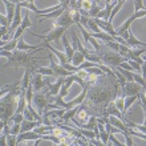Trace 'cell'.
<instances>
[{"label":"cell","mask_w":146,"mask_h":146,"mask_svg":"<svg viewBox=\"0 0 146 146\" xmlns=\"http://www.w3.org/2000/svg\"><path fill=\"white\" fill-rule=\"evenodd\" d=\"M66 29L68 28H64V27H57V28H52V29H49V31H44L46 32V35H37V33H35V32H31L33 36H36V37H40L42 38L45 42H50V41H54L56 44H58V41H60V38L62 37V35L66 32Z\"/></svg>","instance_id":"5b68a950"},{"label":"cell","mask_w":146,"mask_h":146,"mask_svg":"<svg viewBox=\"0 0 146 146\" xmlns=\"http://www.w3.org/2000/svg\"><path fill=\"white\" fill-rule=\"evenodd\" d=\"M101 9H102V8H101L100 5L96 3V1H93V7L89 9V15H90V17H97Z\"/></svg>","instance_id":"484cf974"},{"label":"cell","mask_w":146,"mask_h":146,"mask_svg":"<svg viewBox=\"0 0 146 146\" xmlns=\"http://www.w3.org/2000/svg\"><path fill=\"white\" fill-rule=\"evenodd\" d=\"M126 45L130 46V48H135V46H138V45L145 46L146 48V42H142L141 40H138V38L134 36V33L131 32V29H130V32H129V38L126 40Z\"/></svg>","instance_id":"9a60e30c"},{"label":"cell","mask_w":146,"mask_h":146,"mask_svg":"<svg viewBox=\"0 0 146 146\" xmlns=\"http://www.w3.org/2000/svg\"><path fill=\"white\" fill-rule=\"evenodd\" d=\"M17 42H19V38H11L9 41L5 44V45L0 46V49H4V50H15L17 48Z\"/></svg>","instance_id":"7402d4cb"},{"label":"cell","mask_w":146,"mask_h":146,"mask_svg":"<svg viewBox=\"0 0 146 146\" xmlns=\"http://www.w3.org/2000/svg\"><path fill=\"white\" fill-rule=\"evenodd\" d=\"M0 24H1V25H5V27H8V28H11V24L8 21L7 15H4V13H1V16H0Z\"/></svg>","instance_id":"836d02e7"},{"label":"cell","mask_w":146,"mask_h":146,"mask_svg":"<svg viewBox=\"0 0 146 146\" xmlns=\"http://www.w3.org/2000/svg\"><path fill=\"white\" fill-rule=\"evenodd\" d=\"M15 145H17V135L9 133L7 135V146H15Z\"/></svg>","instance_id":"f1b7e54d"},{"label":"cell","mask_w":146,"mask_h":146,"mask_svg":"<svg viewBox=\"0 0 146 146\" xmlns=\"http://www.w3.org/2000/svg\"><path fill=\"white\" fill-rule=\"evenodd\" d=\"M97 54L100 56L101 61L104 62L105 65H108L109 68H111V69H114L115 66H118L121 62L127 61L126 57H123L118 52H114V50H111V49L108 50V52H101V49H100L97 52Z\"/></svg>","instance_id":"277c9868"},{"label":"cell","mask_w":146,"mask_h":146,"mask_svg":"<svg viewBox=\"0 0 146 146\" xmlns=\"http://www.w3.org/2000/svg\"><path fill=\"white\" fill-rule=\"evenodd\" d=\"M88 31L90 32H101V28L97 25V23L94 21V19L93 17H89L88 20V28H86Z\"/></svg>","instance_id":"cb8c5ba5"},{"label":"cell","mask_w":146,"mask_h":146,"mask_svg":"<svg viewBox=\"0 0 146 146\" xmlns=\"http://www.w3.org/2000/svg\"><path fill=\"white\" fill-rule=\"evenodd\" d=\"M110 143H114V145H123L122 142H119L118 139L114 138L113 133H109V143H108V145H110Z\"/></svg>","instance_id":"d590c367"},{"label":"cell","mask_w":146,"mask_h":146,"mask_svg":"<svg viewBox=\"0 0 146 146\" xmlns=\"http://www.w3.org/2000/svg\"><path fill=\"white\" fill-rule=\"evenodd\" d=\"M106 73L102 74V81H100V77L94 85L89 86L88 94H86V102L93 104L92 109H94V113L100 117H104V109L106 110V106L111 100H114L118 96V85L119 82L117 80H113L110 85H104Z\"/></svg>","instance_id":"6da1fadb"},{"label":"cell","mask_w":146,"mask_h":146,"mask_svg":"<svg viewBox=\"0 0 146 146\" xmlns=\"http://www.w3.org/2000/svg\"><path fill=\"white\" fill-rule=\"evenodd\" d=\"M31 25H32V23H31V20H29V11H28L27 13H25V16H24V19H23V21H21V24H20V27L25 31V29L29 28Z\"/></svg>","instance_id":"4316f807"},{"label":"cell","mask_w":146,"mask_h":146,"mask_svg":"<svg viewBox=\"0 0 146 146\" xmlns=\"http://www.w3.org/2000/svg\"><path fill=\"white\" fill-rule=\"evenodd\" d=\"M125 138H126V145L127 146H133L134 145V142H133V139H131V134H127V135H125Z\"/></svg>","instance_id":"74e56055"},{"label":"cell","mask_w":146,"mask_h":146,"mask_svg":"<svg viewBox=\"0 0 146 146\" xmlns=\"http://www.w3.org/2000/svg\"><path fill=\"white\" fill-rule=\"evenodd\" d=\"M105 45L109 46L111 50H114V52H119V46H121V44H119L118 41H114V40H111V41H106L105 42Z\"/></svg>","instance_id":"83f0119b"},{"label":"cell","mask_w":146,"mask_h":146,"mask_svg":"<svg viewBox=\"0 0 146 146\" xmlns=\"http://www.w3.org/2000/svg\"><path fill=\"white\" fill-rule=\"evenodd\" d=\"M98 74H94V73H89V76H88V78H86V84L89 85V86H92V85H94L97 82V80H98Z\"/></svg>","instance_id":"f546056e"},{"label":"cell","mask_w":146,"mask_h":146,"mask_svg":"<svg viewBox=\"0 0 146 146\" xmlns=\"http://www.w3.org/2000/svg\"><path fill=\"white\" fill-rule=\"evenodd\" d=\"M61 41H62V45H64V52H65L66 57H68V61H72V57H73V53H74V49H73V46L69 44V41H68V38H66L65 33L62 35L61 37Z\"/></svg>","instance_id":"5bb4252c"},{"label":"cell","mask_w":146,"mask_h":146,"mask_svg":"<svg viewBox=\"0 0 146 146\" xmlns=\"http://www.w3.org/2000/svg\"><path fill=\"white\" fill-rule=\"evenodd\" d=\"M20 93L21 88H16L12 92L8 93V96H3L0 100V117H1V123H8L11 117L16 113L17 104H19Z\"/></svg>","instance_id":"3957f363"},{"label":"cell","mask_w":146,"mask_h":146,"mask_svg":"<svg viewBox=\"0 0 146 146\" xmlns=\"http://www.w3.org/2000/svg\"><path fill=\"white\" fill-rule=\"evenodd\" d=\"M20 131H21V123H19V122H13V125L11 126V130H9V133H12V134H16V135H19Z\"/></svg>","instance_id":"4dcf8cb0"},{"label":"cell","mask_w":146,"mask_h":146,"mask_svg":"<svg viewBox=\"0 0 146 146\" xmlns=\"http://www.w3.org/2000/svg\"><path fill=\"white\" fill-rule=\"evenodd\" d=\"M73 23L74 21L72 19V15H70V8H64V12L54 19L53 24H52V28H57V27L69 28V27H72Z\"/></svg>","instance_id":"52a82bcc"},{"label":"cell","mask_w":146,"mask_h":146,"mask_svg":"<svg viewBox=\"0 0 146 146\" xmlns=\"http://www.w3.org/2000/svg\"><path fill=\"white\" fill-rule=\"evenodd\" d=\"M23 114H24V119H31V121H36V119H35V117L32 115V113H31V111H29V109H28V108H25V109H24Z\"/></svg>","instance_id":"e575fe53"},{"label":"cell","mask_w":146,"mask_h":146,"mask_svg":"<svg viewBox=\"0 0 146 146\" xmlns=\"http://www.w3.org/2000/svg\"><path fill=\"white\" fill-rule=\"evenodd\" d=\"M142 85H139L138 82L135 81H126L125 84L122 85V92L125 96H135V94H139V92L142 90Z\"/></svg>","instance_id":"8fae6325"},{"label":"cell","mask_w":146,"mask_h":146,"mask_svg":"<svg viewBox=\"0 0 146 146\" xmlns=\"http://www.w3.org/2000/svg\"><path fill=\"white\" fill-rule=\"evenodd\" d=\"M133 5H134V11H141V9H145V5H143V0H134L133 1Z\"/></svg>","instance_id":"1f68e13d"},{"label":"cell","mask_w":146,"mask_h":146,"mask_svg":"<svg viewBox=\"0 0 146 146\" xmlns=\"http://www.w3.org/2000/svg\"><path fill=\"white\" fill-rule=\"evenodd\" d=\"M48 60H49V66L52 68V69H53L54 77H56V78H57V77H66V76H70V74H73V72L65 69V68H64V66H62L60 62H56V61H54L52 53H48Z\"/></svg>","instance_id":"ba28073f"},{"label":"cell","mask_w":146,"mask_h":146,"mask_svg":"<svg viewBox=\"0 0 146 146\" xmlns=\"http://www.w3.org/2000/svg\"><path fill=\"white\" fill-rule=\"evenodd\" d=\"M44 74H41V73H32L31 76V82H32V86H33V90L35 92H40L41 89H44L45 86H48V85L50 84L49 78H44Z\"/></svg>","instance_id":"9c48e42d"},{"label":"cell","mask_w":146,"mask_h":146,"mask_svg":"<svg viewBox=\"0 0 146 146\" xmlns=\"http://www.w3.org/2000/svg\"><path fill=\"white\" fill-rule=\"evenodd\" d=\"M19 86H20V81H16V82H13V84H8L7 86H3V89H1V92H0V97L5 96L7 93L12 92L13 89L19 88Z\"/></svg>","instance_id":"44dd1931"},{"label":"cell","mask_w":146,"mask_h":146,"mask_svg":"<svg viewBox=\"0 0 146 146\" xmlns=\"http://www.w3.org/2000/svg\"><path fill=\"white\" fill-rule=\"evenodd\" d=\"M114 102H115V105H117V108L122 111V114H123V109H125V94H123V96L115 97Z\"/></svg>","instance_id":"d4e9b609"},{"label":"cell","mask_w":146,"mask_h":146,"mask_svg":"<svg viewBox=\"0 0 146 146\" xmlns=\"http://www.w3.org/2000/svg\"><path fill=\"white\" fill-rule=\"evenodd\" d=\"M106 114H108V115H115V117H118L119 119H122L125 123H126V121H127V118H125V117H123L122 111L117 108V105H115L114 100H111L110 102L108 104V106H106Z\"/></svg>","instance_id":"4fadbf2b"},{"label":"cell","mask_w":146,"mask_h":146,"mask_svg":"<svg viewBox=\"0 0 146 146\" xmlns=\"http://www.w3.org/2000/svg\"><path fill=\"white\" fill-rule=\"evenodd\" d=\"M23 32H24V29H23L21 27H19L17 29H16L15 35H13V37H12V38H20L21 36H23Z\"/></svg>","instance_id":"8d00e7d4"},{"label":"cell","mask_w":146,"mask_h":146,"mask_svg":"<svg viewBox=\"0 0 146 146\" xmlns=\"http://www.w3.org/2000/svg\"><path fill=\"white\" fill-rule=\"evenodd\" d=\"M64 80H65V77H57L53 84L48 85L46 94H50V96H57L58 93H60V89H61L62 84H64Z\"/></svg>","instance_id":"7c38bea8"},{"label":"cell","mask_w":146,"mask_h":146,"mask_svg":"<svg viewBox=\"0 0 146 146\" xmlns=\"http://www.w3.org/2000/svg\"><path fill=\"white\" fill-rule=\"evenodd\" d=\"M40 123H42L41 121H31V119H24L21 122V131H29L33 130L35 127H37Z\"/></svg>","instance_id":"2e32d148"},{"label":"cell","mask_w":146,"mask_h":146,"mask_svg":"<svg viewBox=\"0 0 146 146\" xmlns=\"http://www.w3.org/2000/svg\"><path fill=\"white\" fill-rule=\"evenodd\" d=\"M86 58H85V56H84V53L82 52H80V50L77 49V50H74V53H73V57H72V65H74V66H80L82 62L85 61Z\"/></svg>","instance_id":"ac0fdd59"},{"label":"cell","mask_w":146,"mask_h":146,"mask_svg":"<svg viewBox=\"0 0 146 146\" xmlns=\"http://www.w3.org/2000/svg\"><path fill=\"white\" fill-rule=\"evenodd\" d=\"M138 98H139V94H135V96H125V109H123V114L129 110V108H130Z\"/></svg>","instance_id":"ffe728a7"},{"label":"cell","mask_w":146,"mask_h":146,"mask_svg":"<svg viewBox=\"0 0 146 146\" xmlns=\"http://www.w3.org/2000/svg\"><path fill=\"white\" fill-rule=\"evenodd\" d=\"M143 16H146V8L145 9H141V11H137V12H134L131 16H129L127 17V20L125 21V23L121 25V27L117 29V35L118 36H121L123 33L125 31H127L129 28H130V25L133 24V21H134L135 19H139V17H143Z\"/></svg>","instance_id":"30bf717a"},{"label":"cell","mask_w":146,"mask_h":146,"mask_svg":"<svg viewBox=\"0 0 146 146\" xmlns=\"http://www.w3.org/2000/svg\"><path fill=\"white\" fill-rule=\"evenodd\" d=\"M80 108H81V105H77V106H74V108H72V109H66V111L61 117V121H64V122L72 121V118H74V115H76V113L78 111Z\"/></svg>","instance_id":"e0dca14e"},{"label":"cell","mask_w":146,"mask_h":146,"mask_svg":"<svg viewBox=\"0 0 146 146\" xmlns=\"http://www.w3.org/2000/svg\"><path fill=\"white\" fill-rule=\"evenodd\" d=\"M142 76H143V78L146 77V58H145V62L142 64Z\"/></svg>","instance_id":"f35d334b"},{"label":"cell","mask_w":146,"mask_h":146,"mask_svg":"<svg viewBox=\"0 0 146 146\" xmlns=\"http://www.w3.org/2000/svg\"><path fill=\"white\" fill-rule=\"evenodd\" d=\"M31 74H32V72H31V69H25L24 70V76H23V78L20 80V88L21 89H27L29 85H31Z\"/></svg>","instance_id":"d6986e66"},{"label":"cell","mask_w":146,"mask_h":146,"mask_svg":"<svg viewBox=\"0 0 146 146\" xmlns=\"http://www.w3.org/2000/svg\"><path fill=\"white\" fill-rule=\"evenodd\" d=\"M48 102H49V100H48L46 93L36 92L35 94H33L32 104H33V106L36 108V110L38 111V114L41 115V117L44 115V113H45V109H46V106H48Z\"/></svg>","instance_id":"8992f818"},{"label":"cell","mask_w":146,"mask_h":146,"mask_svg":"<svg viewBox=\"0 0 146 146\" xmlns=\"http://www.w3.org/2000/svg\"><path fill=\"white\" fill-rule=\"evenodd\" d=\"M92 7H93V0H82V1H81V8H82V9L89 11Z\"/></svg>","instance_id":"d6a6232c"},{"label":"cell","mask_w":146,"mask_h":146,"mask_svg":"<svg viewBox=\"0 0 146 146\" xmlns=\"http://www.w3.org/2000/svg\"><path fill=\"white\" fill-rule=\"evenodd\" d=\"M37 73H41L44 76H49V77H54V72L53 69L50 68V66H38L37 69H36Z\"/></svg>","instance_id":"603a6c76"},{"label":"cell","mask_w":146,"mask_h":146,"mask_svg":"<svg viewBox=\"0 0 146 146\" xmlns=\"http://www.w3.org/2000/svg\"><path fill=\"white\" fill-rule=\"evenodd\" d=\"M41 49V48H40ZM36 50H4L0 49V54L3 57H7V62L3 64V68L5 66H13V68H24L31 69L32 73H35L37 69V58L35 57Z\"/></svg>","instance_id":"7a4b0ae2"},{"label":"cell","mask_w":146,"mask_h":146,"mask_svg":"<svg viewBox=\"0 0 146 146\" xmlns=\"http://www.w3.org/2000/svg\"><path fill=\"white\" fill-rule=\"evenodd\" d=\"M145 80H146V77H145Z\"/></svg>","instance_id":"ab89813d"}]
</instances>
